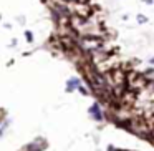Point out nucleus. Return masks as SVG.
<instances>
[{
  "instance_id": "1",
  "label": "nucleus",
  "mask_w": 154,
  "mask_h": 151,
  "mask_svg": "<svg viewBox=\"0 0 154 151\" xmlns=\"http://www.w3.org/2000/svg\"><path fill=\"white\" fill-rule=\"evenodd\" d=\"M151 61H152V63H154V58H152V60H151Z\"/></svg>"
}]
</instances>
